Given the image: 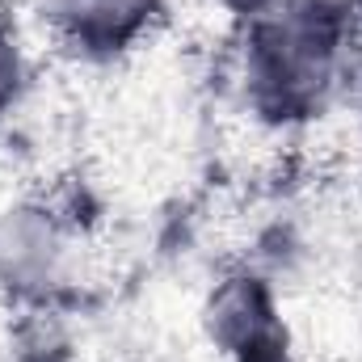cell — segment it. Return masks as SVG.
<instances>
[{
    "label": "cell",
    "instance_id": "cell-1",
    "mask_svg": "<svg viewBox=\"0 0 362 362\" xmlns=\"http://www.w3.org/2000/svg\"><path fill=\"white\" fill-rule=\"evenodd\" d=\"M350 4L282 0L245 21L240 97L270 131H299L325 118L350 76Z\"/></svg>",
    "mask_w": 362,
    "mask_h": 362
},
{
    "label": "cell",
    "instance_id": "cell-2",
    "mask_svg": "<svg viewBox=\"0 0 362 362\" xmlns=\"http://www.w3.org/2000/svg\"><path fill=\"white\" fill-rule=\"evenodd\" d=\"M202 329L206 341L228 362L291 346V329L274 295V282L253 270H236L211 286L202 303Z\"/></svg>",
    "mask_w": 362,
    "mask_h": 362
},
{
    "label": "cell",
    "instance_id": "cell-3",
    "mask_svg": "<svg viewBox=\"0 0 362 362\" xmlns=\"http://www.w3.org/2000/svg\"><path fill=\"white\" fill-rule=\"evenodd\" d=\"M68 232L47 206L21 202L0 211V286L17 299H42L64 286Z\"/></svg>",
    "mask_w": 362,
    "mask_h": 362
},
{
    "label": "cell",
    "instance_id": "cell-4",
    "mask_svg": "<svg viewBox=\"0 0 362 362\" xmlns=\"http://www.w3.org/2000/svg\"><path fill=\"white\" fill-rule=\"evenodd\" d=\"M160 0H51L59 42L81 59H118L152 25Z\"/></svg>",
    "mask_w": 362,
    "mask_h": 362
},
{
    "label": "cell",
    "instance_id": "cell-5",
    "mask_svg": "<svg viewBox=\"0 0 362 362\" xmlns=\"http://www.w3.org/2000/svg\"><path fill=\"white\" fill-rule=\"evenodd\" d=\"M34 81V59L25 47V34L17 25V17L0 4V127L17 114V105L25 101Z\"/></svg>",
    "mask_w": 362,
    "mask_h": 362
},
{
    "label": "cell",
    "instance_id": "cell-6",
    "mask_svg": "<svg viewBox=\"0 0 362 362\" xmlns=\"http://www.w3.org/2000/svg\"><path fill=\"white\" fill-rule=\"evenodd\" d=\"M236 362H299V358H295V346H282V350H266V354H253V358H236Z\"/></svg>",
    "mask_w": 362,
    "mask_h": 362
}]
</instances>
